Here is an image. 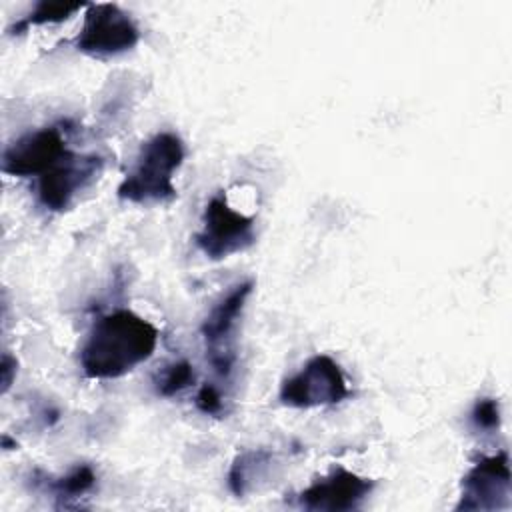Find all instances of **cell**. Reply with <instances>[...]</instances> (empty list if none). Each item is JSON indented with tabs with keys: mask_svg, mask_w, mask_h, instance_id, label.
Returning a JSON list of instances; mask_svg holds the SVG:
<instances>
[{
	"mask_svg": "<svg viewBox=\"0 0 512 512\" xmlns=\"http://www.w3.org/2000/svg\"><path fill=\"white\" fill-rule=\"evenodd\" d=\"M156 344L158 328L136 312L120 308L92 326L80 350V364L88 378H120L148 360Z\"/></svg>",
	"mask_w": 512,
	"mask_h": 512,
	"instance_id": "cell-1",
	"label": "cell"
},
{
	"mask_svg": "<svg viewBox=\"0 0 512 512\" xmlns=\"http://www.w3.org/2000/svg\"><path fill=\"white\" fill-rule=\"evenodd\" d=\"M184 160V144L174 132H158L140 148L136 168L120 182L118 198L132 204L168 202L176 196L172 178Z\"/></svg>",
	"mask_w": 512,
	"mask_h": 512,
	"instance_id": "cell-2",
	"label": "cell"
},
{
	"mask_svg": "<svg viewBox=\"0 0 512 512\" xmlns=\"http://www.w3.org/2000/svg\"><path fill=\"white\" fill-rule=\"evenodd\" d=\"M254 282L246 280L236 284L214 308L208 312L200 326L206 346V360L220 378H228L236 364V328L252 294Z\"/></svg>",
	"mask_w": 512,
	"mask_h": 512,
	"instance_id": "cell-3",
	"label": "cell"
},
{
	"mask_svg": "<svg viewBox=\"0 0 512 512\" xmlns=\"http://www.w3.org/2000/svg\"><path fill=\"white\" fill-rule=\"evenodd\" d=\"M350 396L346 376L338 362L326 354L312 356L300 372L280 386V402L292 408L338 404Z\"/></svg>",
	"mask_w": 512,
	"mask_h": 512,
	"instance_id": "cell-4",
	"label": "cell"
},
{
	"mask_svg": "<svg viewBox=\"0 0 512 512\" xmlns=\"http://www.w3.org/2000/svg\"><path fill=\"white\" fill-rule=\"evenodd\" d=\"M196 246L210 260H222L248 250L256 242L254 220L232 208L224 196H214L204 208Z\"/></svg>",
	"mask_w": 512,
	"mask_h": 512,
	"instance_id": "cell-5",
	"label": "cell"
},
{
	"mask_svg": "<svg viewBox=\"0 0 512 512\" xmlns=\"http://www.w3.org/2000/svg\"><path fill=\"white\" fill-rule=\"evenodd\" d=\"M140 40L134 20L116 4H88L76 48L90 56H118Z\"/></svg>",
	"mask_w": 512,
	"mask_h": 512,
	"instance_id": "cell-6",
	"label": "cell"
},
{
	"mask_svg": "<svg viewBox=\"0 0 512 512\" xmlns=\"http://www.w3.org/2000/svg\"><path fill=\"white\" fill-rule=\"evenodd\" d=\"M510 462L508 452L480 458L462 478L456 510L492 512L510 506Z\"/></svg>",
	"mask_w": 512,
	"mask_h": 512,
	"instance_id": "cell-7",
	"label": "cell"
},
{
	"mask_svg": "<svg viewBox=\"0 0 512 512\" xmlns=\"http://www.w3.org/2000/svg\"><path fill=\"white\" fill-rule=\"evenodd\" d=\"M374 490V480L358 476L346 468H334L330 474L314 480L296 496L304 510L346 512L358 508Z\"/></svg>",
	"mask_w": 512,
	"mask_h": 512,
	"instance_id": "cell-8",
	"label": "cell"
},
{
	"mask_svg": "<svg viewBox=\"0 0 512 512\" xmlns=\"http://www.w3.org/2000/svg\"><path fill=\"white\" fill-rule=\"evenodd\" d=\"M70 150L60 128H40L10 144L2 158V170L12 176H42Z\"/></svg>",
	"mask_w": 512,
	"mask_h": 512,
	"instance_id": "cell-9",
	"label": "cell"
},
{
	"mask_svg": "<svg viewBox=\"0 0 512 512\" xmlns=\"http://www.w3.org/2000/svg\"><path fill=\"white\" fill-rule=\"evenodd\" d=\"M100 160L94 156H76L68 152L38 180L40 202L54 212H62L70 206L76 192L98 174Z\"/></svg>",
	"mask_w": 512,
	"mask_h": 512,
	"instance_id": "cell-10",
	"label": "cell"
},
{
	"mask_svg": "<svg viewBox=\"0 0 512 512\" xmlns=\"http://www.w3.org/2000/svg\"><path fill=\"white\" fill-rule=\"evenodd\" d=\"M274 454L268 450H248L236 456L228 472V486L234 496H246L258 482L268 478Z\"/></svg>",
	"mask_w": 512,
	"mask_h": 512,
	"instance_id": "cell-11",
	"label": "cell"
},
{
	"mask_svg": "<svg viewBox=\"0 0 512 512\" xmlns=\"http://www.w3.org/2000/svg\"><path fill=\"white\" fill-rule=\"evenodd\" d=\"M88 4H78V2H48L42 0L38 2L32 12L20 20L14 30H24L28 26H38V24H54V22H62L66 18H70L74 12H78L80 8H84Z\"/></svg>",
	"mask_w": 512,
	"mask_h": 512,
	"instance_id": "cell-12",
	"label": "cell"
},
{
	"mask_svg": "<svg viewBox=\"0 0 512 512\" xmlns=\"http://www.w3.org/2000/svg\"><path fill=\"white\" fill-rule=\"evenodd\" d=\"M196 380V372L194 366L188 360H178L168 364L160 376L156 378V392L160 396H176L178 392L186 390L188 386H192Z\"/></svg>",
	"mask_w": 512,
	"mask_h": 512,
	"instance_id": "cell-13",
	"label": "cell"
},
{
	"mask_svg": "<svg viewBox=\"0 0 512 512\" xmlns=\"http://www.w3.org/2000/svg\"><path fill=\"white\" fill-rule=\"evenodd\" d=\"M96 484V474L88 464L76 466L72 468L64 478H58L56 482H52V490L58 498H78L82 494H86L88 490H92V486Z\"/></svg>",
	"mask_w": 512,
	"mask_h": 512,
	"instance_id": "cell-14",
	"label": "cell"
},
{
	"mask_svg": "<svg viewBox=\"0 0 512 512\" xmlns=\"http://www.w3.org/2000/svg\"><path fill=\"white\" fill-rule=\"evenodd\" d=\"M472 426L482 432H494L500 428V404L494 398H480L470 412Z\"/></svg>",
	"mask_w": 512,
	"mask_h": 512,
	"instance_id": "cell-15",
	"label": "cell"
},
{
	"mask_svg": "<svg viewBox=\"0 0 512 512\" xmlns=\"http://www.w3.org/2000/svg\"><path fill=\"white\" fill-rule=\"evenodd\" d=\"M196 406H198L200 412L210 414V416L222 414L224 402H222V396H220L218 388L212 386V384H204V386L198 390V394H196Z\"/></svg>",
	"mask_w": 512,
	"mask_h": 512,
	"instance_id": "cell-16",
	"label": "cell"
},
{
	"mask_svg": "<svg viewBox=\"0 0 512 512\" xmlns=\"http://www.w3.org/2000/svg\"><path fill=\"white\" fill-rule=\"evenodd\" d=\"M0 372H2V392H6L12 384V376L16 374V358H12L10 354H4Z\"/></svg>",
	"mask_w": 512,
	"mask_h": 512,
	"instance_id": "cell-17",
	"label": "cell"
}]
</instances>
